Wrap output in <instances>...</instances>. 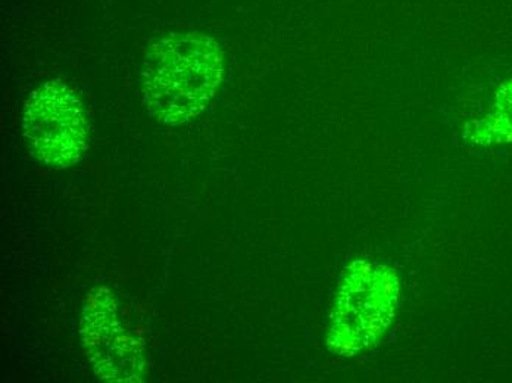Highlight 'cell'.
I'll use <instances>...</instances> for the list:
<instances>
[{
	"mask_svg": "<svg viewBox=\"0 0 512 383\" xmlns=\"http://www.w3.org/2000/svg\"><path fill=\"white\" fill-rule=\"evenodd\" d=\"M223 77L220 43L199 31H179L149 48L140 71V93L156 121L177 126L206 110Z\"/></svg>",
	"mask_w": 512,
	"mask_h": 383,
	"instance_id": "cell-1",
	"label": "cell"
},
{
	"mask_svg": "<svg viewBox=\"0 0 512 383\" xmlns=\"http://www.w3.org/2000/svg\"><path fill=\"white\" fill-rule=\"evenodd\" d=\"M398 274L379 261H352L343 269L330 311L327 348L354 357L376 348L398 311Z\"/></svg>",
	"mask_w": 512,
	"mask_h": 383,
	"instance_id": "cell-2",
	"label": "cell"
},
{
	"mask_svg": "<svg viewBox=\"0 0 512 383\" xmlns=\"http://www.w3.org/2000/svg\"><path fill=\"white\" fill-rule=\"evenodd\" d=\"M21 127L33 157L48 167H71L86 154L89 121L64 80H49L28 96Z\"/></svg>",
	"mask_w": 512,
	"mask_h": 383,
	"instance_id": "cell-3",
	"label": "cell"
},
{
	"mask_svg": "<svg viewBox=\"0 0 512 383\" xmlns=\"http://www.w3.org/2000/svg\"><path fill=\"white\" fill-rule=\"evenodd\" d=\"M80 338L90 366L101 381H145L143 345L124 326L111 289L96 288L87 295L81 311Z\"/></svg>",
	"mask_w": 512,
	"mask_h": 383,
	"instance_id": "cell-4",
	"label": "cell"
}]
</instances>
